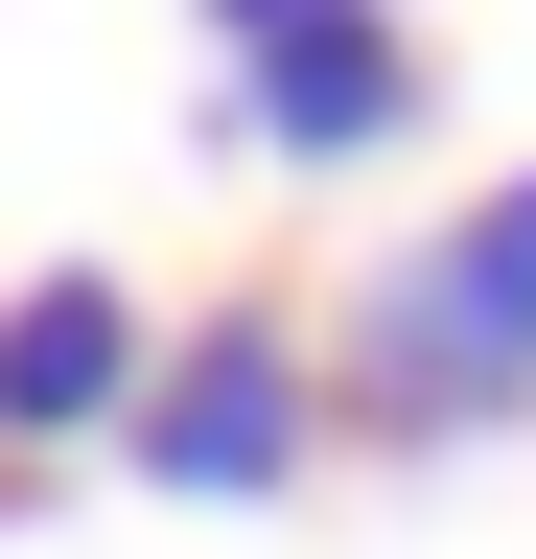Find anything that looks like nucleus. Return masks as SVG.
I'll use <instances>...</instances> for the list:
<instances>
[{
	"label": "nucleus",
	"mask_w": 536,
	"mask_h": 559,
	"mask_svg": "<svg viewBox=\"0 0 536 559\" xmlns=\"http://www.w3.org/2000/svg\"><path fill=\"white\" fill-rule=\"evenodd\" d=\"M513 419H536V164L466 187L443 234H396L326 326V443L443 466V443H513Z\"/></svg>",
	"instance_id": "obj_1"
},
{
	"label": "nucleus",
	"mask_w": 536,
	"mask_h": 559,
	"mask_svg": "<svg viewBox=\"0 0 536 559\" xmlns=\"http://www.w3.org/2000/svg\"><path fill=\"white\" fill-rule=\"evenodd\" d=\"M117 466L187 489V513H281V489L326 466V326L303 304H187L141 419H117Z\"/></svg>",
	"instance_id": "obj_2"
},
{
	"label": "nucleus",
	"mask_w": 536,
	"mask_h": 559,
	"mask_svg": "<svg viewBox=\"0 0 536 559\" xmlns=\"http://www.w3.org/2000/svg\"><path fill=\"white\" fill-rule=\"evenodd\" d=\"M211 24V117L257 140V164H303V187H350V164H396L420 140V24L396 0H187Z\"/></svg>",
	"instance_id": "obj_3"
},
{
	"label": "nucleus",
	"mask_w": 536,
	"mask_h": 559,
	"mask_svg": "<svg viewBox=\"0 0 536 559\" xmlns=\"http://www.w3.org/2000/svg\"><path fill=\"white\" fill-rule=\"evenodd\" d=\"M141 373H164V326H141V280H117V257L0 280V466H94L117 419H141Z\"/></svg>",
	"instance_id": "obj_4"
}]
</instances>
